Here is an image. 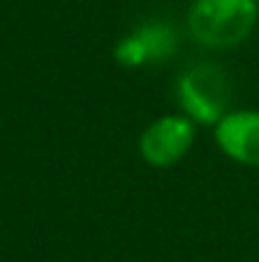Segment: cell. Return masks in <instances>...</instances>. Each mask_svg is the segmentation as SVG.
<instances>
[{
    "label": "cell",
    "instance_id": "6da1fadb",
    "mask_svg": "<svg viewBox=\"0 0 259 262\" xmlns=\"http://www.w3.org/2000/svg\"><path fill=\"white\" fill-rule=\"evenodd\" d=\"M259 23L256 0H193L187 28L198 45L229 51L254 34Z\"/></svg>",
    "mask_w": 259,
    "mask_h": 262
},
{
    "label": "cell",
    "instance_id": "277c9868",
    "mask_svg": "<svg viewBox=\"0 0 259 262\" xmlns=\"http://www.w3.org/2000/svg\"><path fill=\"white\" fill-rule=\"evenodd\" d=\"M178 48V34L176 28L162 20L143 23L126 34L114 45V61L120 67H145V64H159L168 56L176 53Z\"/></svg>",
    "mask_w": 259,
    "mask_h": 262
},
{
    "label": "cell",
    "instance_id": "8992f818",
    "mask_svg": "<svg viewBox=\"0 0 259 262\" xmlns=\"http://www.w3.org/2000/svg\"><path fill=\"white\" fill-rule=\"evenodd\" d=\"M256 3H259V0H256Z\"/></svg>",
    "mask_w": 259,
    "mask_h": 262
},
{
    "label": "cell",
    "instance_id": "5b68a950",
    "mask_svg": "<svg viewBox=\"0 0 259 262\" xmlns=\"http://www.w3.org/2000/svg\"><path fill=\"white\" fill-rule=\"evenodd\" d=\"M215 142L231 162L259 167V109H231L215 126Z\"/></svg>",
    "mask_w": 259,
    "mask_h": 262
},
{
    "label": "cell",
    "instance_id": "7a4b0ae2",
    "mask_svg": "<svg viewBox=\"0 0 259 262\" xmlns=\"http://www.w3.org/2000/svg\"><path fill=\"white\" fill-rule=\"evenodd\" d=\"M176 98L181 115H187L195 126H218L231 103V81L218 64H193L178 76Z\"/></svg>",
    "mask_w": 259,
    "mask_h": 262
},
{
    "label": "cell",
    "instance_id": "3957f363",
    "mask_svg": "<svg viewBox=\"0 0 259 262\" xmlns=\"http://www.w3.org/2000/svg\"><path fill=\"white\" fill-rule=\"evenodd\" d=\"M195 142V123L187 115H162L148 123L137 140V151L145 165L173 167L190 154Z\"/></svg>",
    "mask_w": 259,
    "mask_h": 262
}]
</instances>
